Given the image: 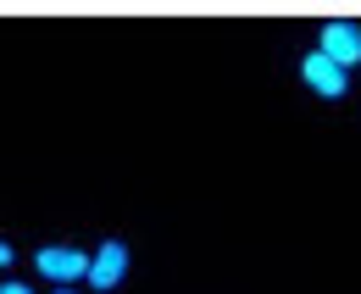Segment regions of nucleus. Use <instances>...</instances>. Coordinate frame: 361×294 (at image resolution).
<instances>
[{"instance_id":"nucleus-1","label":"nucleus","mask_w":361,"mask_h":294,"mask_svg":"<svg viewBox=\"0 0 361 294\" xmlns=\"http://www.w3.org/2000/svg\"><path fill=\"white\" fill-rule=\"evenodd\" d=\"M317 56H328L339 73H345V67H356V61H361V28H356V23H328Z\"/></svg>"},{"instance_id":"nucleus-5","label":"nucleus","mask_w":361,"mask_h":294,"mask_svg":"<svg viewBox=\"0 0 361 294\" xmlns=\"http://www.w3.org/2000/svg\"><path fill=\"white\" fill-rule=\"evenodd\" d=\"M0 294H34L28 283H0Z\"/></svg>"},{"instance_id":"nucleus-4","label":"nucleus","mask_w":361,"mask_h":294,"mask_svg":"<svg viewBox=\"0 0 361 294\" xmlns=\"http://www.w3.org/2000/svg\"><path fill=\"white\" fill-rule=\"evenodd\" d=\"M300 73H306V84H312L317 94H328V100H339V94H345V73H339L328 56H317V50L300 61Z\"/></svg>"},{"instance_id":"nucleus-3","label":"nucleus","mask_w":361,"mask_h":294,"mask_svg":"<svg viewBox=\"0 0 361 294\" xmlns=\"http://www.w3.org/2000/svg\"><path fill=\"white\" fill-rule=\"evenodd\" d=\"M123 272H128V250L111 239V245H100V255H90V272H84V278H90L94 289H117Z\"/></svg>"},{"instance_id":"nucleus-6","label":"nucleus","mask_w":361,"mask_h":294,"mask_svg":"<svg viewBox=\"0 0 361 294\" xmlns=\"http://www.w3.org/2000/svg\"><path fill=\"white\" fill-rule=\"evenodd\" d=\"M0 267H11V245H0Z\"/></svg>"},{"instance_id":"nucleus-7","label":"nucleus","mask_w":361,"mask_h":294,"mask_svg":"<svg viewBox=\"0 0 361 294\" xmlns=\"http://www.w3.org/2000/svg\"><path fill=\"white\" fill-rule=\"evenodd\" d=\"M61 294H73V289H61Z\"/></svg>"},{"instance_id":"nucleus-2","label":"nucleus","mask_w":361,"mask_h":294,"mask_svg":"<svg viewBox=\"0 0 361 294\" xmlns=\"http://www.w3.org/2000/svg\"><path fill=\"white\" fill-rule=\"evenodd\" d=\"M34 267H39L45 278H56V283H73V278L90 272V255H84V250H61V245H45V250L34 255Z\"/></svg>"}]
</instances>
